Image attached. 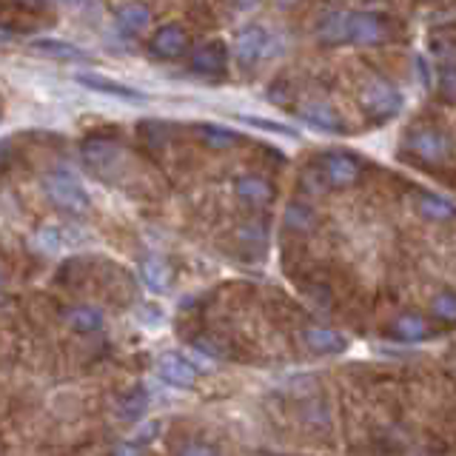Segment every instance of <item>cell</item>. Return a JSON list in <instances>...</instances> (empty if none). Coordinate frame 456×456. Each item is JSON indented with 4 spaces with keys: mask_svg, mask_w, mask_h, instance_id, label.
Listing matches in <instances>:
<instances>
[{
    "mask_svg": "<svg viewBox=\"0 0 456 456\" xmlns=\"http://www.w3.org/2000/svg\"><path fill=\"white\" fill-rule=\"evenodd\" d=\"M80 160L89 168V175L97 180H103L109 185L120 183V175L126 168V154L120 149V142H114L109 137H86L80 146Z\"/></svg>",
    "mask_w": 456,
    "mask_h": 456,
    "instance_id": "6da1fadb",
    "label": "cell"
},
{
    "mask_svg": "<svg viewBox=\"0 0 456 456\" xmlns=\"http://www.w3.org/2000/svg\"><path fill=\"white\" fill-rule=\"evenodd\" d=\"M43 191H46V197L57 208L75 214V217L92 208V200L86 194V189L71 175H66V171H52V175L43 177Z\"/></svg>",
    "mask_w": 456,
    "mask_h": 456,
    "instance_id": "7a4b0ae2",
    "label": "cell"
},
{
    "mask_svg": "<svg viewBox=\"0 0 456 456\" xmlns=\"http://www.w3.org/2000/svg\"><path fill=\"white\" fill-rule=\"evenodd\" d=\"M360 106H362V111L368 114V118L385 123V120H391L399 109H403V94H399L388 80L370 77L360 89Z\"/></svg>",
    "mask_w": 456,
    "mask_h": 456,
    "instance_id": "3957f363",
    "label": "cell"
},
{
    "mask_svg": "<svg viewBox=\"0 0 456 456\" xmlns=\"http://www.w3.org/2000/svg\"><path fill=\"white\" fill-rule=\"evenodd\" d=\"M408 151L422 163H445L453 154V142L439 128H417L408 134Z\"/></svg>",
    "mask_w": 456,
    "mask_h": 456,
    "instance_id": "277c9868",
    "label": "cell"
},
{
    "mask_svg": "<svg viewBox=\"0 0 456 456\" xmlns=\"http://www.w3.org/2000/svg\"><path fill=\"white\" fill-rule=\"evenodd\" d=\"M391 35V23L377 12H348V43L374 46Z\"/></svg>",
    "mask_w": 456,
    "mask_h": 456,
    "instance_id": "5b68a950",
    "label": "cell"
},
{
    "mask_svg": "<svg viewBox=\"0 0 456 456\" xmlns=\"http://www.w3.org/2000/svg\"><path fill=\"white\" fill-rule=\"evenodd\" d=\"M271 35L263 26H246L242 32L234 37V57L242 66H254L260 63L263 57H271Z\"/></svg>",
    "mask_w": 456,
    "mask_h": 456,
    "instance_id": "8992f818",
    "label": "cell"
},
{
    "mask_svg": "<svg viewBox=\"0 0 456 456\" xmlns=\"http://www.w3.org/2000/svg\"><path fill=\"white\" fill-rule=\"evenodd\" d=\"M189 66L197 75H220L228 66V49L223 40H208L189 54Z\"/></svg>",
    "mask_w": 456,
    "mask_h": 456,
    "instance_id": "52a82bcc",
    "label": "cell"
},
{
    "mask_svg": "<svg viewBox=\"0 0 456 456\" xmlns=\"http://www.w3.org/2000/svg\"><path fill=\"white\" fill-rule=\"evenodd\" d=\"M157 374L166 379L175 388H194L197 385V368L180 354H163L160 362H157Z\"/></svg>",
    "mask_w": 456,
    "mask_h": 456,
    "instance_id": "ba28073f",
    "label": "cell"
},
{
    "mask_svg": "<svg viewBox=\"0 0 456 456\" xmlns=\"http://www.w3.org/2000/svg\"><path fill=\"white\" fill-rule=\"evenodd\" d=\"M149 46L157 57H163V61H175V57H180L185 49H189V35H185L180 26L168 23L163 28H157Z\"/></svg>",
    "mask_w": 456,
    "mask_h": 456,
    "instance_id": "9c48e42d",
    "label": "cell"
},
{
    "mask_svg": "<svg viewBox=\"0 0 456 456\" xmlns=\"http://www.w3.org/2000/svg\"><path fill=\"white\" fill-rule=\"evenodd\" d=\"M299 114H303V120L317 128V132H325V134L346 132V123H342V118L325 103V100H311V103L299 109Z\"/></svg>",
    "mask_w": 456,
    "mask_h": 456,
    "instance_id": "30bf717a",
    "label": "cell"
},
{
    "mask_svg": "<svg viewBox=\"0 0 456 456\" xmlns=\"http://www.w3.org/2000/svg\"><path fill=\"white\" fill-rule=\"evenodd\" d=\"M77 83L86 86V89H92V92L128 100V103H142V100H146V94H142L140 89H132V86H126L120 80H109L103 75H77Z\"/></svg>",
    "mask_w": 456,
    "mask_h": 456,
    "instance_id": "8fae6325",
    "label": "cell"
},
{
    "mask_svg": "<svg viewBox=\"0 0 456 456\" xmlns=\"http://www.w3.org/2000/svg\"><path fill=\"white\" fill-rule=\"evenodd\" d=\"M322 175L331 185H351L360 177V163L354 160L348 154H328L322 160Z\"/></svg>",
    "mask_w": 456,
    "mask_h": 456,
    "instance_id": "7c38bea8",
    "label": "cell"
},
{
    "mask_svg": "<svg viewBox=\"0 0 456 456\" xmlns=\"http://www.w3.org/2000/svg\"><path fill=\"white\" fill-rule=\"evenodd\" d=\"M63 320L71 331H77V334H97L106 322L103 311L94 305H71L63 311Z\"/></svg>",
    "mask_w": 456,
    "mask_h": 456,
    "instance_id": "4fadbf2b",
    "label": "cell"
},
{
    "mask_svg": "<svg viewBox=\"0 0 456 456\" xmlns=\"http://www.w3.org/2000/svg\"><path fill=\"white\" fill-rule=\"evenodd\" d=\"M303 342L314 354H342L348 348V339L334 328H305Z\"/></svg>",
    "mask_w": 456,
    "mask_h": 456,
    "instance_id": "5bb4252c",
    "label": "cell"
},
{
    "mask_svg": "<svg viewBox=\"0 0 456 456\" xmlns=\"http://www.w3.org/2000/svg\"><path fill=\"white\" fill-rule=\"evenodd\" d=\"M140 277L154 294H166L171 289V268L163 256H157V254H149L146 260L140 263Z\"/></svg>",
    "mask_w": 456,
    "mask_h": 456,
    "instance_id": "9a60e30c",
    "label": "cell"
},
{
    "mask_svg": "<svg viewBox=\"0 0 456 456\" xmlns=\"http://www.w3.org/2000/svg\"><path fill=\"white\" fill-rule=\"evenodd\" d=\"M77 228L69 225H43L37 232V246L46 251H69L71 246H77L80 234H75Z\"/></svg>",
    "mask_w": 456,
    "mask_h": 456,
    "instance_id": "2e32d148",
    "label": "cell"
},
{
    "mask_svg": "<svg viewBox=\"0 0 456 456\" xmlns=\"http://www.w3.org/2000/svg\"><path fill=\"white\" fill-rule=\"evenodd\" d=\"M317 40L325 43V46H342V43H348V12L325 14L317 26Z\"/></svg>",
    "mask_w": 456,
    "mask_h": 456,
    "instance_id": "e0dca14e",
    "label": "cell"
},
{
    "mask_svg": "<svg viewBox=\"0 0 456 456\" xmlns=\"http://www.w3.org/2000/svg\"><path fill=\"white\" fill-rule=\"evenodd\" d=\"M114 20L128 35H137L142 28L151 26V9L146 4H123L118 12H114Z\"/></svg>",
    "mask_w": 456,
    "mask_h": 456,
    "instance_id": "ac0fdd59",
    "label": "cell"
},
{
    "mask_svg": "<svg viewBox=\"0 0 456 456\" xmlns=\"http://www.w3.org/2000/svg\"><path fill=\"white\" fill-rule=\"evenodd\" d=\"M32 49L46 57H54V61H61V63H89V54L80 52L77 46H71V43H63V40H52V37L35 40Z\"/></svg>",
    "mask_w": 456,
    "mask_h": 456,
    "instance_id": "d6986e66",
    "label": "cell"
},
{
    "mask_svg": "<svg viewBox=\"0 0 456 456\" xmlns=\"http://www.w3.org/2000/svg\"><path fill=\"white\" fill-rule=\"evenodd\" d=\"M237 197L248 206H265V203H271V197H274V189L268 185V180L248 175V177L237 180Z\"/></svg>",
    "mask_w": 456,
    "mask_h": 456,
    "instance_id": "ffe728a7",
    "label": "cell"
},
{
    "mask_svg": "<svg viewBox=\"0 0 456 456\" xmlns=\"http://www.w3.org/2000/svg\"><path fill=\"white\" fill-rule=\"evenodd\" d=\"M146 408H149V394H146V388H142V385H137V388H128L120 396L118 417L126 419V422H137V419H142Z\"/></svg>",
    "mask_w": 456,
    "mask_h": 456,
    "instance_id": "44dd1931",
    "label": "cell"
},
{
    "mask_svg": "<svg viewBox=\"0 0 456 456\" xmlns=\"http://www.w3.org/2000/svg\"><path fill=\"white\" fill-rule=\"evenodd\" d=\"M394 337L403 339V342H417V339H425L428 334H431V328H428L425 317H419V314H403V317L394 320Z\"/></svg>",
    "mask_w": 456,
    "mask_h": 456,
    "instance_id": "7402d4cb",
    "label": "cell"
},
{
    "mask_svg": "<svg viewBox=\"0 0 456 456\" xmlns=\"http://www.w3.org/2000/svg\"><path fill=\"white\" fill-rule=\"evenodd\" d=\"M197 137L206 142V146H211V149H232V146H237V140H240V134H234L232 128H223V126H211V123H200L197 128Z\"/></svg>",
    "mask_w": 456,
    "mask_h": 456,
    "instance_id": "603a6c76",
    "label": "cell"
},
{
    "mask_svg": "<svg viewBox=\"0 0 456 456\" xmlns=\"http://www.w3.org/2000/svg\"><path fill=\"white\" fill-rule=\"evenodd\" d=\"M419 211L425 214V217H431V220H451V217H456V206L451 203V200L436 197V194H422L419 197Z\"/></svg>",
    "mask_w": 456,
    "mask_h": 456,
    "instance_id": "cb8c5ba5",
    "label": "cell"
},
{
    "mask_svg": "<svg viewBox=\"0 0 456 456\" xmlns=\"http://www.w3.org/2000/svg\"><path fill=\"white\" fill-rule=\"evenodd\" d=\"M434 317H439L442 322H456V294L453 291H439L434 297Z\"/></svg>",
    "mask_w": 456,
    "mask_h": 456,
    "instance_id": "d4e9b609",
    "label": "cell"
},
{
    "mask_svg": "<svg viewBox=\"0 0 456 456\" xmlns=\"http://www.w3.org/2000/svg\"><path fill=\"white\" fill-rule=\"evenodd\" d=\"M242 123L248 126H256V128H265L271 134H285V137H297V128L285 126V123H271V120H263V118H254V114H240Z\"/></svg>",
    "mask_w": 456,
    "mask_h": 456,
    "instance_id": "484cf974",
    "label": "cell"
},
{
    "mask_svg": "<svg viewBox=\"0 0 456 456\" xmlns=\"http://www.w3.org/2000/svg\"><path fill=\"white\" fill-rule=\"evenodd\" d=\"M180 453H217V448H214V445H200V442H185V445L180 448Z\"/></svg>",
    "mask_w": 456,
    "mask_h": 456,
    "instance_id": "4316f807",
    "label": "cell"
},
{
    "mask_svg": "<svg viewBox=\"0 0 456 456\" xmlns=\"http://www.w3.org/2000/svg\"><path fill=\"white\" fill-rule=\"evenodd\" d=\"M154 431H157V425L151 422V425H146V428H140V431H137V436H134V439H140V442L146 439V442H149V439H154V436H151Z\"/></svg>",
    "mask_w": 456,
    "mask_h": 456,
    "instance_id": "83f0119b",
    "label": "cell"
},
{
    "mask_svg": "<svg viewBox=\"0 0 456 456\" xmlns=\"http://www.w3.org/2000/svg\"><path fill=\"white\" fill-rule=\"evenodd\" d=\"M142 445H118V448H111V453H140Z\"/></svg>",
    "mask_w": 456,
    "mask_h": 456,
    "instance_id": "f1b7e54d",
    "label": "cell"
},
{
    "mask_svg": "<svg viewBox=\"0 0 456 456\" xmlns=\"http://www.w3.org/2000/svg\"><path fill=\"white\" fill-rule=\"evenodd\" d=\"M237 4H240V9H251L256 0H237Z\"/></svg>",
    "mask_w": 456,
    "mask_h": 456,
    "instance_id": "f546056e",
    "label": "cell"
},
{
    "mask_svg": "<svg viewBox=\"0 0 456 456\" xmlns=\"http://www.w3.org/2000/svg\"><path fill=\"white\" fill-rule=\"evenodd\" d=\"M61 4H69V6H80L83 0H61Z\"/></svg>",
    "mask_w": 456,
    "mask_h": 456,
    "instance_id": "4dcf8cb0",
    "label": "cell"
},
{
    "mask_svg": "<svg viewBox=\"0 0 456 456\" xmlns=\"http://www.w3.org/2000/svg\"><path fill=\"white\" fill-rule=\"evenodd\" d=\"M4 282H6V274H4V268H0V289H4Z\"/></svg>",
    "mask_w": 456,
    "mask_h": 456,
    "instance_id": "1f68e13d",
    "label": "cell"
},
{
    "mask_svg": "<svg viewBox=\"0 0 456 456\" xmlns=\"http://www.w3.org/2000/svg\"><path fill=\"white\" fill-rule=\"evenodd\" d=\"M280 4H282V6H291V4H297V0H280Z\"/></svg>",
    "mask_w": 456,
    "mask_h": 456,
    "instance_id": "d6a6232c",
    "label": "cell"
},
{
    "mask_svg": "<svg viewBox=\"0 0 456 456\" xmlns=\"http://www.w3.org/2000/svg\"><path fill=\"white\" fill-rule=\"evenodd\" d=\"M0 120H4V103H0Z\"/></svg>",
    "mask_w": 456,
    "mask_h": 456,
    "instance_id": "836d02e7",
    "label": "cell"
}]
</instances>
